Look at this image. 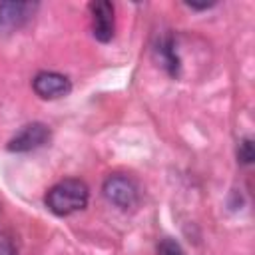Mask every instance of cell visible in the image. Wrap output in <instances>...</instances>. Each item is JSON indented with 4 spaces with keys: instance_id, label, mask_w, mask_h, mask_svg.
Listing matches in <instances>:
<instances>
[{
    "instance_id": "6da1fadb",
    "label": "cell",
    "mask_w": 255,
    "mask_h": 255,
    "mask_svg": "<svg viewBox=\"0 0 255 255\" xmlns=\"http://www.w3.org/2000/svg\"><path fill=\"white\" fill-rule=\"evenodd\" d=\"M90 189L82 179L68 177L52 185L46 193V207L60 217H66L70 213H76L88 205Z\"/></svg>"
},
{
    "instance_id": "7a4b0ae2",
    "label": "cell",
    "mask_w": 255,
    "mask_h": 255,
    "mask_svg": "<svg viewBox=\"0 0 255 255\" xmlns=\"http://www.w3.org/2000/svg\"><path fill=\"white\" fill-rule=\"evenodd\" d=\"M102 191H104V197L120 209H129L139 199L137 183L129 175H124V173L108 175L102 185Z\"/></svg>"
},
{
    "instance_id": "3957f363",
    "label": "cell",
    "mask_w": 255,
    "mask_h": 255,
    "mask_svg": "<svg viewBox=\"0 0 255 255\" xmlns=\"http://www.w3.org/2000/svg\"><path fill=\"white\" fill-rule=\"evenodd\" d=\"M52 137V131L46 124L42 122H32V124H26L22 126L8 141L6 149L8 151H14V153H26V151H32V149H38L42 145H46Z\"/></svg>"
},
{
    "instance_id": "277c9868",
    "label": "cell",
    "mask_w": 255,
    "mask_h": 255,
    "mask_svg": "<svg viewBox=\"0 0 255 255\" xmlns=\"http://www.w3.org/2000/svg\"><path fill=\"white\" fill-rule=\"evenodd\" d=\"M36 2H0V30L14 32L28 24L36 12Z\"/></svg>"
},
{
    "instance_id": "5b68a950",
    "label": "cell",
    "mask_w": 255,
    "mask_h": 255,
    "mask_svg": "<svg viewBox=\"0 0 255 255\" xmlns=\"http://www.w3.org/2000/svg\"><path fill=\"white\" fill-rule=\"evenodd\" d=\"M92 14V34L98 42L106 44L114 38L116 30V18H114V4L106 0H98L90 4Z\"/></svg>"
},
{
    "instance_id": "8992f818",
    "label": "cell",
    "mask_w": 255,
    "mask_h": 255,
    "mask_svg": "<svg viewBox=\"0 0 255 255\" xmlns=\"http://www.w3.org/2000/svg\"><path fill=\"white\" fill-rule=\"evenodd\" d=\"M32 88L42 100H58L72 92V82L58 72H40L34 76Z\"/></svg>"
},
{
    "instance_id": "52a82bcc",
    "label": "cell",
    "mask_w": 255,
    "mask_h": 255,
    "mask_svg": "<svg viewBox=\"0 0 255 255\" xmlns=\"http://www.w3.org/2000/svg\"><path fill=\"white\" fill-rule=\"evenodd\" d=\"M157 52H159V58H161L163 66L167 68V72H169L171 76H177V72H179V60H177V54H175L173 38H169V36L163 38V40L159 42Z\"/></svg>"
},
{
    "instance_id": "ba28073f",
    "label": "cell",
    "mask_w": 255,
    "mask_h": 255,
    "mask_svg": "<svg viewBox=\"0 0 255 255\" xmlns=\"http://www.w3.org/2000/svg\"><path fill=\"white\" fill-rule=\"evenodd\" d=\"M237 157L241 163H251L255 159V149H253V139L251 137H245L239 141V147H237Z\"/></svg>"
},
{
    "instance_id": "9c48e42d",
    "label": "cell",
    "mask_w": 255,
    "mask_h": 255,
    "mask_svg": "<svg viewBox=\"0 0 255 255\" xmlns=\"http://www.w3.org/2000/svg\"><path fill=\"white\" fill-rule=\"evenodd\" d=\"M157 255H183L181 247L177 241L173 239H163L159 245H157Z\"/></svg>"
}]
</instances>
